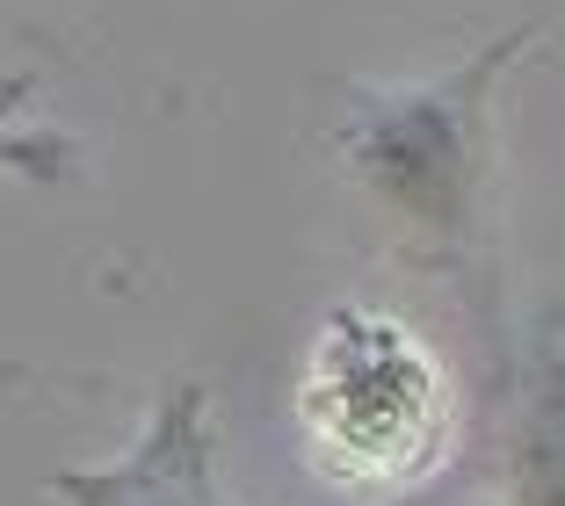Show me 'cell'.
<instances>
[{
  "label": "cell",
  "instance_id": "obj_1",
  "mask_svg": "<svg viewBox=\"0 0 565 506\" xmlns=\"http://www.w3.org/2000/svg\"><path fill=\"white\" fill-rule=\"evenodd\" d=\"M544 44V15L493 30L435 73H341L327 109V160L406 239V261L465 297L471 326L500 341V80Z\"/></svg>",
  "mask_w": 565,
  "mask_h": 506
},
{
  "label": "cell",
  "instance_id": "obj_2",
  "mask_svg": "<svg viewBox=\"0 0 565 506\" xmlns=\"http://www.w3.org/2000/svg\"><path fill=\"white\" fill-rule=\"evenodd\" d=\"M457 369L406 311L341 297L290 362V434L333 506H420L465 456Z\"/></svg>",
  "mask_w": 565,
  "mask_h": 506
},
{
  "label": "cell",
  "instance_id": "obj_3",
  "mask_svg": "<svg viewBox=\"0 0 565 506\" xmlns=\"http://www.w3.org/2000/svg\"><path fill=\"white\" fill-rule=\"evenodd\" d=\"M44 499L58 506H247L225 485L217 463V406L196 376H167L146 398V420L131 427L109 463L51 471Z\"/></svg>",
  "mask_w": 565,
  "mask_h": 506
},
{
  "label": "cell",
  "instance_id": "obj_4",
  "mask_svg": "<svg viewBox=\"0 0 565 506\" xmlns=\"http://www.w3.org/2000/svg\"><path fill=\"white\" fill-rule=\"evenodd\" d=\"M500 398H493V506H565V369L558 311L536 304L515 333L500 326Z\"/></svg>",
  "mask_w": 565,
  "mask_h": 506
},
{
  "label": "cell",
  "instance_id": "obj_5",
  "mask_svg": "<svg viewBox=\"0 0 565 506\" xmlns=\"http://www.w3.org/2000/svg\"><path fill=\"white\" fill-rule=\"evenodd\" d=\"M36 95H44V66H15L0 73V174H22V181H58L73 174V138L51 131L36 116Z\"/></svg>",
  "mask_w": 565,
  "mask_h": 506
}]
</instances>
